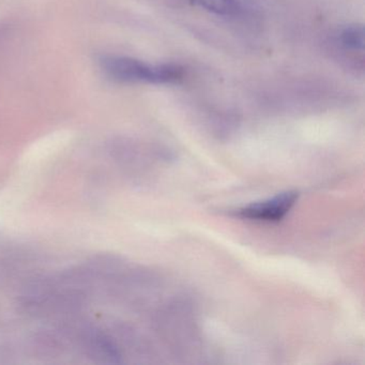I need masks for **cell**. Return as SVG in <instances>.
<instances>
[{
  "label": "cell",
  "instance_id": "6da1fadb",
  "mask_svg": "<svg viewBox=\"0 0 365 365\" xmlns=\"http://www.w3.org/2000/svg\"><path fill=\"white\" fill-rule=\"evenodd\" d=\"M106 69L117 80L123 82L176 84L182 81V68L174 63L149 65L131 58H113L106 61Z\"/></svg>",
  "mask_w": 365,
  "mask_h": 365
},
{
  "label": "cell",
  "instance_id": "277c9868",
  "mask_svg": "<svg viewBox=\"0 0 365 365\" xmlns=\"http://www.w3.org/2000/svg\"><path fill=\"white\" fill-rule=\"evenodd\" d=\"M339 42L346 50L363 51L364 48V27L362 25H348L339 33Z\"/></svg>",
  "mask_w": 365,
  "mask_h": 365
},
{
  "label": "cell",
  "instance_id": "3957f363",
  "mask_svg": "<svg viewBox=\"0 0 365 365\" xmlns=\"http://www.w3.org/2000/svg\"><path fill=\"white\" fill-rule=\"evenodd\" d=\"M190 3L211 14L222 16H236L241 12L239 0H189Z\"/></svg>",
  "mask_w": 365,
  "mask_h": 365
},
{
  "label": "cell",
  "instance_id": "7a4b0ae2",
  "mask_svg": "<svg viewBox=\"0 0 365 365\" xmlns=\"http://www.w3.org/2000/svg\"><path fill=\"white\" fill-rule=\"evenodd\" d=\"M298 197V192H284L269 200L242 207L237 210L236 215L252 221L279 222L292 210Z\"/></svg>",
  "mask_w": 365,
  "mask_h": 365
}]
</instances>
